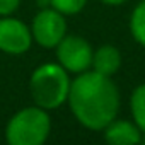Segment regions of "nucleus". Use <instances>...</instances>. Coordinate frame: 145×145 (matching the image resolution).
Wrapping results in <instances>:
<instances>
[{"mask_svg": "<svg viewBox=\"0 0 145 145\" xmlns=\"http://www.w3.org/2000/svg\"><path fill=\"white\" fill-rule=\"evenodd\" d=\"M67 103L82 126L101 131L118 116L120 91L111 77L86 70L70 82Z\"/></svg>", "mask_w": 145, "mask_h": 145, "instance_id": "f257e3e1", "label": "nucleus"}, {"mask_svg": "<svg viewBox=\"0 0 145 145\" xmlns=\"http://www.w3.org/2000/svg\"><path fill=\"white\" fill-rule=\"evenodd\" d=\"M29 91L36 106L46 111L56 109L68 99V72L60 63H43L33 72L29 79Z\"/></svg>", "mask_w": 145, "mask_h": 145, "instance_id": "f03ea898", "label": "nucleus"}, {"mask_svg": "<svg viewBox=\"0 0 145 145\" xmlns=\"http://www.w3.org/2000/svg\"><path fill=\"white\" fill-rule=\"evenodd\" d=\"M51 131V120L46 109L29 106L17 111L5 126V140L10 145H41Z\"/></svg>", "mask_w": 145, "mask_h": 145, "instance_id": "7ed1b4c3", "label": "nucleus"}, {"mask_svg": "<svg viewBox=\"0 0 145 145\" xmlns=\"http://www.w3.org/2000/svg\"><path fill=\"white\" fill-rule=\"evenodd\" d=\"M58 63L68 74H82L92 65V46L77 34H65L63 39L55 46Z\"/></svg>", "mask_w": 145, "mask_h": 145, "instance_id": "20e7f679", "label": "nucleus"}, {"mask_svg": "<svg viewBox=\"0 0 145 145\" xmlns=\"http://www.w3.org/2000/svg\"><path fill=\"white\" fill-rule=\"evenodd\" d=\"M33 39L43 48H55L67 34L65 16L53 7L41 9L31 22Z\"/></svg>", "mask_w": 145, "mask_h": 145, "instance_id": "39448f33", "label": "nucleus"}, {"mask_svg": "<svg viewBox=\"0 0 145 145\" xmlns=\"http://www.w3.org/2000/svg\"><path fill=\"white\" fill-rule=\"evenodd\" d=\"M33 44L31 29L12 16L0 17V51L7 55H24Z\"/></svg>", "mask_w": 145, "mask_h": 145, "instance_id": "423d86ee", "label": "nucleus"}, {"mask_svg": "<svg viewBox=\"0 0 145 145\" xmlns=\"http://www.w3.org/2000/svg\"><path fill=\"white\" fill-rule=\"evenodd\" d=\"M104 140L111 145H133L142 142V131L133 121L113 120L103 128Z\"/></svg>", "mask_w": 145, "mask_h": 145, "instance_id": "0eeeda50", "label": "nucleus"}, {"mask_svg": "<svg viewBox=\"0 0 145 145\" xmlns=\"http://www.w3.org/2000/svg\"><path fill=\"white\" fill-rule=\"evenodd\" d=\"M121 67V53L113 44H103L99 46L92 55V65L91 68L103 75H114Z\"/></svg>", "mask_w": 145, "mask_h": 145, "instance_id": "6e6552de", "label": "nucleus"}, {"mask_svg": "<svg viewBox=\"0 0 145 145\" xmlns=\"http://www.w3.org/2000/svg\"><path fill=\"white\" fill-rule=\"evenodd\" d=\"M130 111L133 123L140 128L142 135H145V84L133 89L130 97Z\"/></svg>", "mask_w": 145, "mask_h": 145, "instance_id": "1a4fd4ad", "label": "nucleus"}, {"mask_svg": "<svg viewBox=\"0 0 145 145\" xmlns=\"http://www.w3.org/2000/svg\"><path fill=\"white\" fill-rule=\"evenodd\" d=\"M130 33L133 39L145 48V0H142L130 16Z\"/></svg>", "mask_w": 145, "mask_h": 145, "instance_id": "9d476101", "label": "nucleus"}, {"mask_svg": "<svg viewBox=\"0 0 145 145\" xmlns=\"http://www.w3.org/2000/svg\"><path fill=\"white\" fill-rule=\"evenodd\" d=\"M87 4V0H50V7L61 12L63 16H75Z\"/></svg>", "mask_w": 145, "mask_h": 145, "instance_id": "9b49d317", "label": "nucleus"}, {"mask_svg": "<svg viewBox=\"0 0 145 145\" xmlns=\"http://www.w3.org/2000/svg\"><path fill=\"white\" fill-rule=\"evenodd\" d=\"M21 5V0H0V17L12 16Z\"/></svg>", "mask_w": 145, "mask_h": 145, "instance_id": "f8f14e48", "label": "nucleus"}, {"mask_svg": "<svg viewBox=\"0 0 145 145\" xmlns=\"http://www.w3.org/2000/svg\"><path fill=\"white\" fill-rule=\"evenodd\" d=\"M103 4H108V5H121L125 2H128V0H101Z\"/></svg>", "mask_w": 145, "mask_h": 145, "instance_id": "ddd939ff", "label": "nucleus"}, {"mask_svg": "<svg viewBox=\"0 0 145 145\" xmlns=\"http://www.w3.org/2000/svg\"><path fill=\"white\" fill-rule=\"evenodd\" d=\"M38 5H39V9L50 7V0H38Z\"/></svg>", "mask_w": 145, "mask_h": 145, "instance_id": "4468645a", "label": "nucleus"}, {"mask_svg": "<svg viewBox=\"0 0 145 145\" xmlns=\"http://www.w3.org/2000/svg\"><path fill=\"white\" fill-rule=\"evenodd\" d=\"M142 143H145V135H142Z\"/></svg>", "mask_w": 145, "mask_h": 145, "instance_id": "2eb2a0df", "label": "nucleus"}]
</instances>
